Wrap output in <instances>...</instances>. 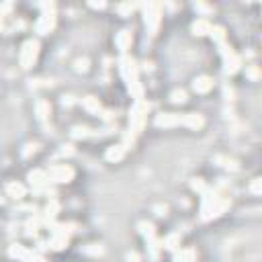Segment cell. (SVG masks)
I'll return each instance as SVG.
<instances>
[{
  "label": "cell",
  "instance_id": "cell-1",
  "mask_svg": "<svg viewBox=\"0 0 262 262\" xmlns=\"http://www.w3.org/2000/svg\"><path fill=\"white\" fill-rule=\"evenodd\" d=\"M117 66H119V74H121L123 82H125V86H127V92L135 98V101H142L144 98V86L140 82V66H137V61L131 56L125 54V56L119 58Z\"/></svg>",
  "mask_w": 262,
  "mask_h": 262
},
{
  "label": "cell",
  "instance_id": "cell-2",
  "mask_svg": "<svg viewBox=\"0 0 262 262\" xmlns=\"http://www.w3.org/2000/svg\"><path fill=\"white\" fill-rule=\"evenodd\" d=\"M201 221H211L219 215H223V211L230 209L232 205V199L230 197H221L217 189H207L205 193H201Z\"/></svg>",
  "mask_w": 262,
  "mask_h": 262
},
{
  "label": "cell",
  "instance_id": "cell-3",
  "mask_svg": "<svg viewBox=\"0 0 262 262\" xmlns=\"http://www.w3.org/2000/svg\"><path fill=\"white\" fill-rule=\"evenodd\" d=\"M137 230H140L142 238H144L146 244H147V258L156 262V260L160 258L162 242H160V238H158V232H156V228H154V223H152V221H140V223H137Z\"/></svg>",
  "mask_w": 262,
  "mask_h": 262
},
{
  "label": "cell",
  "instance_id": "cell-4",
  "mask_svg": "<svg viewBox=\"0 0 262 262\" xmlns=\"http://www.w3.org/2000/svg\"><path fill=\"white\" fill-rule=\"evenodd\" d=\"M49 228H52V238H49L47 246L52 248V250H56V252L68 248L70 233L74 232V228H76V226H72V223H54V226H49Z\"/></svg>",
  "mask_w": 262,
  "mask_h": 262
},
{
  "label": "cell",
  "instance_id": "cell-5",
  "mask_svg": "<svg viewBox=\"0 0 262 262\" xmlns=\"http://www.w3.org/2000/svg\"><path fill=\"white\" fill-rule=\"evenodd\" d=\"M41 15L35 23V33L49 35L56 29V4L54 2H41Z\"/></svg>",
  "mask_w": 262,
  "mask_h": 262
},
{
  "label": "cell",
  "instance_id": "cell-6",
  "mask_svg": "<svg viewBox=\"0 0 262 262\" xmlns=\"http://www.w3.org/2000/svg\"><path fill=\"white\" fill-rule=\"evenodd\" d=\"M147 111H149V103H146L144 98L133 103V107L129 111V131H133L135 135H140L144 131L146 119H147Z\"/></svg>",
  "mask_w": 262,
  "mask_h": 262
},
{
  "label": "cell",
  "instance_id": "cell-7",
  "mask_svg": "<svg viewBox=\"0 0 262 262\" xmlns=\"http://www.w3.org/2000/svg\"><path fill=\"white\" fill-rule=\"evenodd\" d=\"M144 10V25L149 35H156L160 29V23H162V4L158 2H146L142 4Z\"/></svg>",
  "mask_w": 262,
  "mask_h": 262
},
{
  "label": "cell",
  "instance_id": "cell-8",
  "mask_svg": "<svg viewBox=\"0 0 262 262\" xmlns=\"http://www.w3.org/2000/svg\"><path fill=\"white\" fill-rule=\"evenodd\" d=\"M217 47H219V54H221V59H223V72L232 76V74H235L242 68V58L235 54L232 49V45H228L226 41L219 43Z\"/></svg>",
  "mask_w": 262,
  "mask_h": 262
},
{
  "label": "cell",
  "instance_id": "cell-9",
  "mask_svg": "<svg viewBox=\"0 0 262 262\" xmlns=\"http://www.w3.org/2000/svg\"><path fill=\"white\" fill-rule=\"evenodd\" d=\"M39 41L37 39H27L23 43V47H21V54H19V64H21V68H25V70H29V68H33L35 66V61H37V58H39Z\"/></svg>",
  "mask_w": 262,
  "mask_h": 262
},
{
  "label": "cell",
  "instance_id": "cell-10",
  "mask_svg": "<svg viewBox=\"0 0 262 262\" xmlns=\"http://www.w3.org/2000/svg\"><path fill=\"white\" fill-rule=\"evenodd\" d=\"M47 178L52 182H58V184L72 182L74 180V168L68 164H56L47 170Z\"/></svg>",
  "mask_w": 262,
  "mask_h": 262
},
{
  "label": "cell",
  "instance_id": "cell-11",
  "mask_svg": "<svg viewBox=\"0 0 262 262\" xmlns=\"http://www.w3.org/2000/svg\"><path fill=\"white\" fill-rule=\"evenodd\" d=\"M27 180H29V184H31V189H33L35 195L49 193V178H47L45 170H31L27 174Z\"/></svg>",
  "mask_w": 262,
  "mask_h": 262
},
{
  "label": "cell",
  "instance_id": "cell-12",
  "mask_svg": "<svg viewBox=\"0 0 262 262\" xmlns=\"http://www.w3.org/2000/svg\"><path fill=\"white\" fill-rule=\"evenodd\" d=\"M113 133V125L103 129V131H96V129H90V127H84V125H76L72 127V137L74 140H88V137H105V135H111Z\"/></svg>",
  "mask_w": 262,
  "mask_h": 262
},
{
  "label": "cell",
  "instance_id": "cell-13",
  "mask_svg": "<svg viewBox=\"0 0 262 262\" xmlns=\"http://www.w3.org/2000/svg\"><path fill=\"white\" fill-rule=\"evenodd\" d=\"M131 43H133V33L129 29H123V31H119L115 35V45H117V49L121 52V56H125L129 52Z\"/></svg>",
  "mask_w": 262,
  "mask_h": 262
},
{
  "label": "cell",
  "instance_id": "cell-14",
  "mask_svg": "<svg viewBox=\"0 0 262 262\" xmlns=\"http://www.w3.org/2000/svg\"><path fill=\"white\" fill-rule=\"evenodd\" d=\"M154 125L156 127H164V129L176 127V125H180V115H176V113H160L154 119Z\"/></svg>",
  "mask_w": 262,
  "mask_h": 262
},
{
  "label": "cell",
  "instance_id": "cell-15",
  "mask_svg": "<svg viewBox=\"0 0 262 262\" xmlns=\"http://www.w3.org/2000/svg\"><path fill=\"white\" fill-rule=\"evenodd\" d=\"M58 213H59V203L56 201V199H49V203L45 205L43 215H41V219H43L45 226H54V221H56Z\"/></svg>",
  "mask_w": 262,
  "mask_h": 262
},
{
  "label": "cell",
  "instance_id": "cell-16",
  "mask_svg": "<svg viewBox=\"0 0 262 262\" xmlns=\"http://www.w3.org/2000/svg\"><path fill=\"white\" fill-rule=\"evenodd\" d=\"M180 125L189 129H201L205 125V119L199 113H186V115H180Z\"/></svg>",
  "mask_w": 262,
  "mask_h": 262
},
{
  "label": "cell",
  "instance_id": "cell-17",
  "mask_svg": "<svg viewBox=\"0 0 262 262\" xmlns=\"http://www.w3.org/2000/svg\"><path fill=\"white\" fill-rule=\"evenodd\" d=\"M213 78L211 76H199V78H195V82H193V90L197 92V94H207L209 90H213Z\"/></svg>",
  "mask_w": 262,
  "mask_h": 262
},
{
  "label": "cell",
  "instance_id": "cell-18",
  "mask_svg": "<svg viewBox=\"0 0 262 262\" xmlns=\"http://www.w3.org/2000/svg\"><path fill=\"white\" fill-rule=\"evenodd\" d=\"M8 254H10V258H17V260H23V262H29V260L35 256L33 250H27V248L21 246V244H12L10 250H8Z\"/></svg>",
  "mask_w": 262,
  "mask_h": 262
},
{
  "label": "cell",
  "instance_id": "cell-19",
  "mask_svg": "<svg viewBox=\"0 0 262 262\" xmlns=\"http://www.w3.org/2000/svg\"><path fill=\"white\" fill-rule=\"evenodd\" d=\"M125 154H127V147L123 146V144H117V146H111L107 152H105V158L109 160V162H121L123 158H125Z\"/></svg>",
  "mask_w": 262,
  "mask_h": 262
},
{
  "label": "cell",
  "instance_id": "cell-20",
  "mask_svg": "<svg viewBox=\"0 0 262 262\" xmlns=\"http://www.w3.org/2000/svg\"><path fill=\"white\" fill-rule=\"evenodd\" d=\"M35 115L39 121H47L49 115H52V105H49V101H45V98H39V101L35 103Z\"/></svg>",
  "mask_w": 262,
  "mask_h": 262
},
{
  "label": "cell",
  "instance_id": "cell-21",
  "mask_svg": "<svg viewBox=\"0 0 262 262\" xmlns=\"http://www.w3.org/2000/svg\"><path fill=\"white\" fill-rule=\"evenodd\" d=\"M174 262H197V250L195 248H178L174 252Z\"/></svg>",
  "mask_w": 262,
  "mask_h": 262
},
{
  "label": "cell",
  "instance_id": "cell-22",
  "mask_svg": "<svg viewBox=\"0 0 262 262\" xmlns=\"http://www.w3.org/2000/svg\"><path fill=\"white\" fill-rule=\"evenodd\" d=\"M162 242V250H170V252H176L180 248V235L178 233H168Z\"/></svg>",
  "mask_w": 262,
  "mask_h": 262
},
{
  "label": "cell",
  "instance_id": "cell-23",
  "mask_svg": "<svg viewBox=\"0 0 262 262\" xmlns=\"http://www.w3.org/2000/svg\"><path fill=\"white\" fill-rule=\"evenodd\" d=\"M191 31H193V35H197V37L209 35V31H211V23H209L207 19H197V21L191 25Z\"/></svg>",
  "mask_w": 262,
  "mask_h": 262
},
{
  "label": "cell",
  "instance_id": "cell-24",
  "mask_svg": "<svg viewBox=\"0 0 262 262\" xmlns=\"http://www.w3.org/2000/svg\"><path fill=\"white\" fill-rule=\"evenodd\" d=\"M82 107L88 111V113H92V115H98L103 111L101 101H98L96 96H86V98H82Z\"/></svg>",
  "mask_w": 262,
  "mask_h": 262
},
{
  "label": "cell",
  "instance_id": "cell-25",
  "mask_svg": "<svg viewBox=\"0 0 262 262\" xmlns=\"http://www.w3.org/2000/svg\"><path fill=\"white\" fill-rule=\"evenodd\" d=\"M41 226V215H33L31 219H27V223H25V235L27 238H33V235H37V230H39Z\"/></svg>",
  "mask_w": 262,
  "mask_h": 262
},
{
  "label": "cell",
  "instance_id": "cell-26",
  "mask_svg": "<svg viewBox=\"0 0 262 262\" xmlns=\"http://www.w3.org/2000/svg\"><path fill=\"white\" fill-rule=\"evenodd\" d=\"M6 195L12 197V199H23L27 195V189L21 184V182H8L6 184Z\"/></svg>",
  "mask_w": 262,
  "mask_h": 262
},
{
  "label": "cell",
  "instance_id": "cell-27",
  "mask_svg": "<svg viewBox=\"0 0 262 262\" xmlns=\"http://www.w3.org/2000/svg\"><path fill=\"white\" fill-rule=\"evenodd\" d=\"M209 37L213 39L217 45L226 41V29L219 27V25H211V31H209Z\"/></svg>",
  "mask_w": 262,
  "mask_h": 262
},
{
  "label": "cell",
  "instance_id": "cell-28",
  "mask_svg": "<svg viewBox=\"0 0 262 262\" xmlns=\"http://www.w3.org/2000/svg\"><path fill=\"white\" fill-rule=\"evenodd\" d=\"M193 8L199 12V17H209V15H213V12H215L213 6H209V4H205V2H195Z\"/></svg>",
  "mask_w": 262,
  "mask_h": 262
},
{
  "label": "cell",
  "instance_id": "cell-29",
  "mask_svg": "<svg viewBox=\"0 0 262 262\" xmlns=\"http://www.w3.org/2000/svg\"><path fill=\"white\" fill-rule=\"evenodd\" d=\"M170 101H172L174 105H184V103H186V92H184L182 88L172 90V92H170Z\"/></svg>",
  "mask_w": 262,
  "mask_h": 262
},
{
  "label": "cell",
  "instance_id": "cell-30",
  "mask_svg": "<svg viewBox=\"0 0 262 262\" xmlns=\"http://www.w3.org/2000/svg\"><path fill=\"white\" fill-rule=\"evenodd\" d=\"M82 252L88 254V256H101V254L105 252V248H103V246H96V244H88V246L82 248Z\"/></svg>",
  "mask_w": 262,
  "mask_h": 262
},
{
  "label": "cell",
  "instance_id": "cell-31",
  "mask_svg": "<svg viewBox=\"0 0 262 262\" xmlns=\"http://www.w3.org/2000/svg\"><path fill=\"white\" fill-rule=\"evenodd\" d=\"M135 8H137V4H133V2H123V4L117 6V12H119L121 17H129Z\"/></svg>",
  "mask_w": 262,
  "mask_h": 262
},
{
  "label": "cell",
  "instance_id": "cell-32",
  "mask_svg": "<svg viewBox=\"0 0 262 262\" xmlns=\"http://www.w3.org/2000/svg\"><path fill=\"white\" fill-rule=\"evenodd\" d=\"M74 68H76V72H88L90 61L86 59V58H78L76 61H74Z\"/></svg>",
  "mask_w": 262,
  "mask_h": 262
},
{
  "label": "cell",
  "instance_id": "cell-33",
  "mask_svg": "<svg viewBox=\"0 0 262 262\" xmlns=\"http://www.w3.org/2000/svg\"><path fill=\"white\" fill-rule=\"evenodd\" d=\"M191 189L197 191V193H205V191H207V184H205L203 178H193V180H191Z\"/></svg>",
  "mask_w": 262,
  "mask_h": 262
},
{
  "label": "cell",
  "instance_id": "cell-34",
  "mask_svg": "<svg viewBox=\"0 0 262 262\" xmlns=\"http://www.w3.org/2000/svg\"><path fill=\"white\" fill-rule=\"evenodd\" d=\"M37 152H39V144H27L25 149H23V158H31Z\"/></svg>",
  "mask_w": 262,
  "mask_h": 262
},
{
  "label": "cell",
  "instance_id": "cell-35",
  "mask_svg": "<svg viewBox=\"0 0 262 262\" xmlns=\"http://www.w3.org/2000/svg\"><path fill=\"white\" fill-rule=\"evenodd\" d=\"M246 76L250 78V80H260V70H258V66H246Z\"/></svg>",
  "mask_w": 262,
  "mask_h": 262
},
{
  "label": "cell",
  "instance_id": "cell-36",
  "mask_svg": "<svg viewBox=\"0 0 262 262\" xmlns=\"http://www.w3.org/2000/svg\"><path fill=\"white\" fill-rule=\"evenodd\" d=\"M250 191H252V195H260V193H262V180H260V178H254V180H252Z\"/></svg>",
  "mask_w": 262,
  "mask_h": 262
},
{
  "label": "cell",
  "instance_id": "cell-37",
  "mask_svg": "<svg viewBox=\"0 0 262 262\" xmlns=\"http://www.w3.org/2000/svg\"><path fill=\"white\" fill-rule=\"evenodd\" d=\"M12 10V4L10 2H6V4H0V17H4L6 12H10Z\"/></svg>",
  "mask_w": 262,
  "mask_h": 262
},
{
  "label": "cell",
  "instance_id": "cell-38",
  "mask_svg": "<svg viewBox=\"0 0 262 262\" xmlns=\"http://www.w3.org/2000/svg\"><path fill=\"white\" fill-rule=\"evenodd\" d=\"M101 117H103L107 123L113 121V113H111V111H101Z\"/></svg>",
  "mask_w": 262,
  "mask_h": 262
},
{
  "label": "cell",
  "instance_id": "cell-39",
  "mask_svg": "<svg viewBox=\"0 0 262 262\" xmlns=\"http://www.w3.org/2000/svg\"><path fill=\"white\" fill-rule=\"evenodd\" d=\"M59 154H61V156H72V154H74V147H72V146H64V149H61Z\"/></svg>",
  "mask_w": 262,
  "mask_h": 262
},
{
  "label": "cell",
  "instance_id": "cell-40",
  "mask_svg": "<svg viewBox=\"0 0 262 262\" xmlns=\"http://www.w3.org/2000/svg\"><path fill=\"white\" fill-rule=\"evenodd\" d=\"M88 6H90V8H98V10H101V8H105V6H107V2H88Z\"/></svg>",
  "mask_w": 262,
  "mask_h": 262
},
{
  "label": "cell",
  "instance_id": "cell-41",
  "mask_svg": "<svg viewBox=\"0 0 262 262\" xmlns=\"http://www.w3.org/2000/svg\"><path fill=\"white\" fill-rule=\"evenodd\" d=\"M137 260H140V256H137L135 252H129L127 254V262H137Z\"/></svg>",
  "mask_w": 262,
  "mask_h": 262
},
{
  "label": "cell",
  "instance_id": "cell-42",
  "mask_svg": "<svg viewBox=\"0 0 262 262\" xmlns=\"http://www.w3.org/2000/svg\"><path fill=\"white\" fill-rule=\"evenodd\" d=\"M156 211H158L156 215H160V217H162V215H166V207H162V205H158V207H156Z\"/></svg>",
  "mask_w": 262,
  "mask_h": 262
},
{
  "label": "cell",
  "instance_id": "cell-43",
  "mask_svg": "<svg viewBox=\"0 0 262 262\" xmlns=\"http://www.w3.org/2000/svg\"><path fill=\"white\" fill-rule=\"evenodd\" d=\"M29 262H47V260H45L43 256H39V254H35V256H33V258L29 260Z\"/></svg>",
  "mask_w": 262,
  "mask_h": 262
},
{
  "label": "cell",
  "instance_id": "cell-44",
  "mask_svg": "<svg viewBox=\"0 0 262 262\" xmlns=\"http://www.w3.org/2000/svg\"><path fill=\"white\" fill-rule=\"evenodd\" d=\"M223 90H226V96H228V101H232V96H233V90L230 88V86H226V88H223Z\"/></svg>",
  "mask_w": 262,
  "mask_h": 262
},
{
  "label": "cell",
  "instance_id": "cell-45",
  "mask_svg": "<svg viewBox=\"0 0 262 262\" xmlns=\"http://www.w3.org/2000/svg\"><path fill=\"white\" fill-rule=\"evenodd\" d=\"M4 29V21H2V17H0V31Z\"/></svg>",
  "mask_w": 262,
  "mask_h": 262
}]
</instances>
